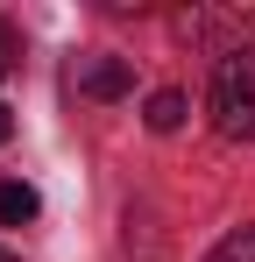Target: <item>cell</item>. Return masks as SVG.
<instances>
[{"label": "cell", "instance_id": "6da1fadb", "mask_svg": "<svg viewBox=\"0 0 255 262\" xmlns=\"http://www.w3.org/2000/svg\"><path fill=\"white\" fill-rule=\"evenodd\" d=\"M213 128L227 142H248L255 135V43L227 50L213 64Z\"/></svg>", "mask_w": 255, "mask_h": 262}, {"label": "cell", "instance_id": "7a4b0ae2", "mask_svg": "<svg viewBox=\"0 0 255 262\" xmlns=\"http://www.w3.org/2000/svg\"><path fill=\"white\" fill-rule=\"evenodd\" d=\"M78 85L92 92V99H121V92H128V64H121V57H85Z\"/></svg>", "mask_w": 255, "mask_h": 262}, {"label": "cell", "instance_id": "3957f363", "mask_svg": "<svg viewBox=\"0 0 255 262\" xmlns=\"http://www.w3.org/2000/svg\"><path fill=\"white\" fill-rule=\"evenodd\" d=\"M42 213V199L22 184V177H0V227H29Z\"/></svg>", "mask_w": 255, "mask_h": 262}, {"label": "cell", "instance_id": "277c9868", "mask_svg": "<svg viewBox=\"0 0 255 262\" xmlns=\"http://www.w3.org/2000/svg\"><path fill=\"white\" fill-rule=\"evenodd\" d=\"M142 121H149L156 135H177V128H184V92H177V85L149 92V114H142Z\"/></svg>", "mask_w": 255, "mask_h": 262}, {"label": "cell", "instance_id": "5b68a950", "mask_svg": "<svg viewBox=\"0 0 255 262\" xmlns=\"http://www.w3.org/2000/svg\"><path fill=\"white\" fill-rule=\"evenodd\" d=\"M206 262H255V227H234L206 248Z\"/></svg>", "mask_w": 255, "mask_h": 262}, {"label": "cell", "instance_id": "8992f818", "mask_svg": "<svg viewBox=\"0 0 255 262\" xmlns=\"http://www.w3.org/2000/svg\"><path fill=\"white\" fill-rule=\"evenodd\" d=\"M14 64H22V36H14V29H0V78H7Z\"/></svg>", "mask_w": 255, "mask_h": 262}, {"label": "cell", "instance_id": "52a82bcc", "mask_svg": "<svg viewBox=\"0 0 255 262\" xmlns=\"http://www.w3.org/2000/svg\"><path fill=\"white\" fill-rule=\"evenodd\" d=\"M7 135H14V106H0V142H7Z\"/></svg>", "mask_w": 255, "mask_h": 262}, {"label": "cell", "instance_id": "ba28073f", "mask_svg": "<svg viewBox=\"0 0 255 262\" xmlns=\"http://www.w3.org/2000/svg\"><path fill=\"white\" fill-rule=\"evenodd\" d=\"M0 262H22V255H14V248H0Z\"/></svg>", "mask_w": 255, "mask_h": 262}]
</instances>
